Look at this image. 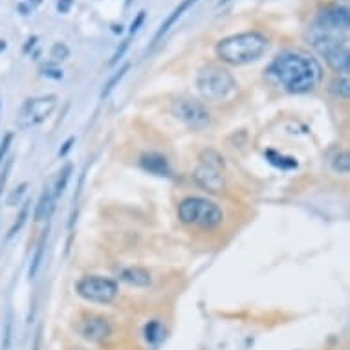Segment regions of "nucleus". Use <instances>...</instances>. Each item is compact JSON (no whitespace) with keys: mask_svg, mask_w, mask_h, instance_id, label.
<instances>
[{"mask_svg":"<svg viewBox=\"0 0 350 350\" xmlns=\"http://www.w3.org/2000/svg\"><path fill=\"white\" fill-rule=\"evenodd\" d=\"M266 79L290 94H306L323 79V68L315 57L297 50H286L268 64Z\"/></svg>","mask_w":350,"mask_h":350,"instance_id":"1","label":"nucleus"},{"mask_svg":"<svg viewBox=\"0 0 350 350\" xmlns=\"http://www.w3.org/2000/svg\"><path fill=\"white\" fill-rule=\"evenodd\" d=\"M270 46V41L264 33L260 31H244L236 35L226 37L217 44L218 59L233 64V66H242L259 60L266 54Z\"/></svg>","mask_w":350,"mask_h":350,"instance_id":"2","label":"nucleus"},{"mask_svg":"<svg viewBox=\"0 0 350 350\" xmlns=\"http://www.w3.org/2000/svg\"><path fill=\"white\" fill-rule=\"evenodd\" d=\"M178 218L187 226L215 230L224 220V211L215 202L200 196H187L178 204Z\"/></svg>","mask_w":350,"mask_h":350,"instance_id":"3","label":"nucleus"},{"mask_svg":"<svg viewBox=\"0 0 350 350\" xmlns=\"http://www.w3.org/2000/svg\"><path fill=\"white\" fill-rule=\"evenodd\" d=\"M196 86L205 99L215 103L226 101L236 92L235 77L228 70L215 66V64H209L200 70L198 77H196Z\"/></svg>","mask_w":350,"mask_h":350,"instance_id":"4","label":"nucleus"},{"mask_svg":"<svg viewBox=\"0 0 350 350\" xmlns=\"http://www.w3.org/2000/svg\"><path fill=\"white\" fill-rule=\"evenodd\" d=\"M312 44H314L317 52L326 59V62L336 70V72L349 73L350 70V54L347 41H339L332 33H325L319 31L317 35L312 37Z\"/></svg>","mask_w":350,"mask_h":350,"instance_id":"5","label":"nucleus"},{"mask_svg":"<svg viewBox=\"0 0 350 350\" xmlns=\"http://www.w3.org/2000/svg\"><path fill=\"white\" fill-rule=\"evenodd\" d=\"M75 290L85 301L110 304L117 297V283L99 275H88L79 281Z\"/></svg>","mask_w":350,"mask_h":350,"instance_id":"6","label":"nucleus"},{"mask_svg":"<svg viewBox=\"0 0 350 350\" xmlns=\"http://www.w3.org/2000/svg\"><path fill=\"white\" fill-rule=\"evenodd\" d=\"M55 107H57V97L55 96H43V97L26 99L17 116V125L20 128L37 127V125H41L54 112Z\"/></svg>","mask_w":350,"mask_h":350,"instance_id":"7","label":"nucleus"},{"mask_svg":"<svg viewBox=\"0 0 350 350\" xmlns=\"http://www.w3.org/2000/svg\"><path fill=\"white\" fill-rule=\"evenodd\" d=\"M173 114L194 130H202L211 123L209 110L205 109L204 103L194 101V99H178V101H175L173 103Z\"/></svg>","mask_w":350,"mask_h":350,"instance_id":"8","label":"nucleus"},{"mask_svg":"<svg viewBox=\"0 0 350 350\" xmlns=\"http://www.w3.org/2000/svg\"><path fill=\"white\" fill-rule=\"evenodd\" d=\"M350 26L349 7L345 6H330L319 11L315 20V30L332 33V31H347Z\"/></svg>","mask_w":350,"mask_h":350,"instance_id":"9","label":"nucleus"},{"mask_svg":"<svg viewBox=\"0 0 350 350\" xmlns=\"http://www.w3.org/2000/svg\"><path fill=\"white\" fill-rule=\"evenodd\" d=\"M79 334L86 341L99 343V341H105V339H109L112 336V325H110V321L107 317L92 315V317H86V319L81 321Z\"/></svg>","mask_w":350,"mask_h":350,"instance_id":"10","label":"nucleus"},{"mask_svg":"<svg viewBox=\"0 0 350 350\" xmlns=\"http://www.w3.org/2000/svg\"><path fill=\"white\" fill-rule=\"evenodd\" d=\"M193 180L196 181L202 189L209 191V193H220L224 189V185H226L222 169H218L215 165H209V163H204V162L194 169Z\"/></svg>","mask_w":350,"mask_h":350,"instance_id":"11","label":"nucleus"},{"mask_svg":"<svg viewBox=\"0 0 350 350\" xmlns=\"http://www.w3.org/2000/svg\"><path fill=\"white\" fill-rule=\"evenodd\" d=\"M141 167L145 171H149L151 175L156 176H171V165L169 160L163 156V154H158V152H149V154H143L141 160Z\"/></svg>","mask_w":350,"mask_h":350,"instance_id":"12","label":"nucleus"},{"mask_svg":"<svg viewBox=\"0 0 350 350\" xmlns=\"http://www.w3.org/2000/svg\"><path fill=\"white\" fill-rule=\"evenodd\" d=\"M119 279L123 283L130 284V286H136V288H147L152 283L151 273L147 272L145 268H139V266H128L125 270H121Z\"/></svg>","mask_w":350,"mask_h":350,"instance_id":"13","label":"nucleus"},{"mask_svg":"<svg viewBox=\"0 0 350 350\" xmlns=\"http://www.w3.org/2000/svg\"><path fill=\"white\" fill-rule=\"evenodd\" d=\"M194 2H196V0H181L180 4H178V7H176L175 11L171 13V15H169L167 18H165V22H162V26L158 28L156 35H154V39H152V44H158V43H160V41L163 39V35H167V31H169L171 28H173V26H175L176 22L180 20L181 15L187 11V9H189L191 6H193Z\"/></svg>","mask_w":350,"mask_h":350,"instance_id":"14","label":"nucleus"},{"mask_svg":"<svg viewBox=\"0 0 350 350\" xmlns=\"http://www.w3.org/2000/svg\"><path fill=\"white\" fill-rule=\"evenodd\" d=\"M55 196H54V191H52V185H46L41 194V198H39V204L35 207V220L37 222H41V220H48L52 217V213L55 209Z\"/></svg>","mask_w":350,"mask_h":350,"instance_id":"15","label":"nucleus"},{"mask_svg":"<svg viewBox=\"0 0 350 350\" xmlns=\"http://www.w3.org/2000/svg\"><path fill=\"white\" fill-rule=\"evenodd\" d=\"M46 244H48V230H44V231H43V235H41V238H39V242H37L35 255H33V259H31L30 272H28L30 279L35 277L37 272H39V268H41V264H43L44 251H46Z\"/></svg>","mask_w":350,"mask_h":350,"instance_id":"16","label":"nucleus"},{"mask_svg":"<svg viewBox=\"0 0 350 350\" xmlns=\"http://www.w3.org/2000/svg\"><path fill=\"white\" fill-rule=\"evenodd\" d=\"M72 171H73L72 163L64 165V167H62V171L59 173V176H57V180L54 181V185H52V191H54L55 200H57L60 194L64 193V189H66V185H68V180H70V176H72Z\"/></svg>","mask_w":350,"mask_h":350,"instance_id":"17","label":"nucleus"},{"mask_svg":"<svg viewBox=\"0 0 350 350\" xmlns=\"http://www.w3.org/2000/svg\"><path fill=\"white\" fill-rule=\"evenodd\" d=\"M128 70H130V62H125V64H123V66H121L119 70H117V72H116L114 75L109 79V83L105 85V88H103V92H101V99H107V97L114 92V88L121 83V79L127 75Z\"/></svg>","mask_w":350,"mask_h":350,"instance_id":"18","label":"nucleus"},{"mask_svg":"<svg viewBox=\"0 0 350 350\" xmlns=\"http://www.w3.org/2000/svg\"><path fill=\"white\" fill-rule=\"evenodd\" d=\"M30 200H26L24 205H22V209H20V213L17 215V218H15V222H13V226L9 228V231H7L6 238L9 240L11 236H15L18 233V231L22 230V226L26 224V220H28V217H30Z\"/></svg>","mask_w":350,"mask_h":350,"instance_id":"19","label":"nucleus"},{"mask_svg":"<svg viewBox=\"0 0 350 350\" xmlns=\"http://www.w3.org/2000/svg\"><path fill=\"white\" fill-rule=\"evenodd\" d=\"M266 158H268V162L273 163L275 167H281V169L288 171V169H295L297 167V162L293 158H286L283 154H277L275 151H266Z\"/></svg>","mask_w":350,"mask_h":350,"instance_id":"20","label":"nucleus"},{"mask_svg":"<svg viewBox=\"0 0 350 350\" xmlns=\"http://www.w3.org/2000/svg\"><path fill=\"white\" fill-rule=\"evenodd\" d=\"M145 341L151 345H156L162 341L163 338V328H162V323L160 321H151L149 325L145 326Z\"/></svg>","mask_w":350,"mask_h":350,"instance_id":"21","label":"nucleus"},{"mask_svg":"<svg viewBox=\"0 0 350 350\" xmlns=\"http://www.w3.org/2000/svg\"><path fill=\"white\" fill-rule=\"evenodd\" d=\"M330 92H332L334 96L339 97V99H349L350 96V83H349V77L345 75L341 79H336L332 85H330Z\"/></svg>","mask_w":350,"mask_h":350,"instance_id":"22","label":"nucleus"},{"mask_svg":"<svg viewBox=\"0 0 350 350\" xmlns=\"http://www.w3.org/2000/svg\"><path fill=\"white\" fill-rule=\"evenodd\" d=\"M334 171H338L339 175H349L350 173V154L349 152H341L334 158L332 162Z\"/></svg>","mask_w":350,"mask_h":350,"instance_id":"23","label":"nucleus"},{"mask_svg":"<svg viewBox=\"0 0 350 350\" xmlns=\"http://www.w3.org/2000/svg\"><path fill=\"white\" fill-rule=\"evenodd\" d=\"M50 55H52V59L54 60H64L70 57V48H68L64 43H55L54 46H52Z\"/></svg>","mask_w":350,"mask_h":350,"instance_id":"24","label":"nucleus"},{"mask_svg":"<svg viewBox=\"0 0 350 350\" xmlns=\"http://www.w3.org/2000/svg\"><path fill=\"white\" fill-rule=\"evenodd\" d=\"M26 191H28V183H20L18 187H15V191H11V194L7 196V205H17L20 200H22V196L26 194Z\"/></svg>","mask_w":350,"mask_h":350,"instance_id":"25","label":"nucleus"},{"mask_svg":"<svg viewBox=\"0 0 350 350\" xmlns=\"http://www.w3.org/2000/svg\"><path fill=\"white\" fill-rule=\"evenodd\" d=\"M128 46H130V37H127L125 41H121V44L117 46V48H116L114 55H112V59L109 60V66H114L117 60L123 59V55H125V52L128 50Z\"/></svg>","mask_w":350,"mask_h":350,"instance_id":"26","label":"nucleus"},{"mask_svg":"<svg viewBox=\"0 0 350 350\" xmlns=\"http://www.w3.org/2000/svg\"><path fill=\"white\" fill-rule=\"evenodd\" d=\"M13 143V132H6L4 134V138L0 141V165L6 162V154L9 151V147Z\"/></svg>","mask_w":350,"mask_h":350,"instance_id":"27","label":"nucleus"},{"mask_svg":"<svg viewBox=\"0 0 350 350\" xmlns=\"http://www.w3.org/2000/svg\"><path fill=\"white\" fill-rule=\"evenodd\" d=\"M11 165H13V158H7L4 165H2V173H0V194L6 187V181H7V176H9V171H11Z\"/></svg>","mask_w":350,"mask_h":350,"instance_id":"28","label":"nucleus"},{"mask_svg":"<svg viewBox=\"0 0 350 350\" xmlns=\"http://www.w3.org/2000/svg\"><path fill=\"white\" fill-rule=\"evenodd\" d=\"M41 73H43L44 77L55 79V81H59V79H62V70H60V68L52 66V64H46V66H44L43 70H41Z\"/></svg>","mask_w":350,"mask_h":350,"instance_id":"29","label":"nucleus"},{"mask_svg":"<svg viewBox=\"0 0 350 350\" xmlns=\"http://www.w3.org/2000/svg\"><path fill=\"white\" fill-rule=\"evenodd\" d=\"M145 9H141V11L138 13V15H136V18H134L132 20V24H130V37L134 35V33H136V31L139 30V28H141V24H143V22H145Z\"/></svg>","mask_w":350,"mask_h":350,"instance_id":"30","label":"nucleus"},{"mask_svg":"<svg viewBox=\"0 0 350 350\" xmlns=\"http://www.w3.org/2000/svg\"><path fill=\"white\" fill-rule=\"evenodd\" d=\"M9 339H11V314L7 315V321H6V332H4V345H2V349H7V347H9Z\"/></svg>","mask_w":350,"mask_h":350,"instance_id":"31","label":"nucleus"},{"mask_svg":"<svg viewBox=\"0 0 350 350\" xmlns=\"http://www.w3.org/2000/svg\"><path fill=\"white\" fill-rule=\"evenodd\" d=\"M73 141H75V138H73V136H70V138H68L66 141H64V143H62V149H60V151H59V156H60V158H64V156H66V154H68V151H70V149H72Z\"/></svg>","mask_w":350,"mask_h":350,"instance_id":"32","label":"nucleus"},{"mask_svg":"<svg viewBox=\"0 0 350 350\" xmlns=\"http://www.w3.org/2000/svg\"><path fill=\"white\" fill-rule=\"evenodd\" d=\"M73 0H59L57 2V9H59V13H68L70 11V7H72Z\"/></svg>","mask_w":350,"mask_h":350,"instance_id":"33","label":"nucleus"},{"mask_svg":"<svg viewBox=\"0 0 350 350\" xmlns=\"http://www.w3.org/2000/svg\"><path fill=\"white\" fill-rule=\"evenodd\" d=\"M35 43H37V37H31V39H28V44L24 46V54H28V52H30V48H33V46H35Z\"/></svg>","mask_w":350,"mask_h":350,"instance_id":"34","label":"nucleus"},{"mask_svg":"<svg viewBox=\"0 0 350 350\" xmlns=\"http://www.w3.org/2000/svg\"><path fill=\"white\" fill-rule=\"evenodd\" d=\"M112 31H114V33H119V35H121V33H123V26H117V24H114V26H112Z\"/></svg>","mask_w":350,"mask_h":350,"instance_id":"35","label":"nucleus"},{"mask_svg":"<svg viewBox=\"0 0 350 350\" xmlns=\"http://www.w3.org/2000/svg\"><path fill=\"white\" fill-rule=\"evenodd\" d=\"M33 350H39V339L35 341V349H33Z\"/></svg>","mask_w":350,"mask_h":350,"instance_id":"36","label":"nucleus"},{"mask_svg":"<svg viewBox=\"0 0 350 350\" xmlns=\"http://www.w3.org/2000/svg\"><path fill=\"white\" fill-rule=\"evenodd\" d=\"M226 2H230V0H220V4H226Z\"/></svg>","mask_w":350,"mask_h":350,"instance_id":"37","label":"nucleus"}]
</instances>
